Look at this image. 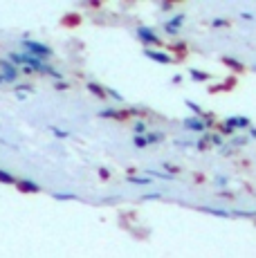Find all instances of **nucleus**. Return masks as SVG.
Segmentation results:
<instances>
[{"label":"nucleus","instance_id":"5","mask_svg":"<svg viewBox=\"0 0 256 258\" xmlns=\"http://www.w3.org/2000/svg\"><path fill=\"white\" fill-rule=\"evenodd\" d=\"M225 123H227L234 133L236 131H249V128H252V121H249L247 117H227Z\"/></svg>","mask_w":256,"mask_h":258},{"label":"nucleus","instance_id":"6","mask_svg":"<svg viewBox=\"0 0 256 258\" xmlns=\"http://www.w3.org/2000/svg\"><path fill=\"white\" fill-rule=\"evenodd\" d=\"M184 21H186V16L184 14H178V16H173V18H169V21L164 23V29L169 34H178L180 32V27L184 25Z\"/></svg>","mask_w":256,"mask_h":258},{"label":"nucleus","instance_id":"20","mask_svg":"<svg viewBox=\"0 0 256 258\" xmlns=\"http://www.w3.org/2000/svg\"><path fill=\"white\" fill-rule=\"evenodd\" d=\"M0 83H7V81H5V77H3V74H0Z\"/></svg>","mask_w":256,"mask_h":258},{"label":"nucleus","instance_id":"9","mask_svg":"<svg viewBox=\"0 0 256 258\" xmlns=\"http://www.w3.org/2000/svg\"><path fill=\"white\" fill-rule=\"evenodd\" d=\"M16 186L21 188V191H27V193H36V191H38L36 184H32V182H25V180H18Z\"/></svg>","mask_w":256,"mask_h":258},{"label":"nucleus","instance_id":"16","mask_svg":"<svg viewBox=\"0 0 256 258\" xmlns=\"http://www.w3.org/2000/svg\"><path fill=\"white\" fill-rule=\"evenodd\" d=\"M191 77H194L196 81H207V79H209V74H203L200 70H191Z\"/></svg>","mask_w":256,"mask_h":258},{"label":"nucleus","instance_id":"14","mask_svg":"<svg viewBox=\"0 0 256 258\" xmlns=\"http://www.w3.org/2000/svg\"><path fill=\"white\" fill-rule=\"evenodd\" d=\"M133 144H135V148H146V146H149V142H146V135L133 137Z\"/></svg>","mask_w":256,"mask_h":258},{"label":"nucleus","instance_id":"11","mask_svg":"<svg viewBox=\"0 0 256 258\" xmlns=\"http://www.w3.org/2000/svg\"><path fill=\"white\" fill-rule=\"evenodd\" d=\"M223 63H225V66H229V68H234V70H238V72H243V63H238V61H234V58H227V56H225V58H223Z\"/></svg>","mask_w":256,"mask_h":258},{"label":"nucleus","instance_id":"2","mask_svg":"<svg viewBox=\"0 0 256 258\" xmlns=\"http://www.w3.org/2000/svg\"><path fill=\"white\" fill-rule=\"evenodd\" d=\"M137 38H140L146 47H157L162 43L160 36H157V32L151 27H137Z\"/></svg>","mask_w":256,"mask_h":258},{"label":"nucleus","instance_id":"3","mask_svg":"<svg viewBox=\"0 0 256 258\" xmlns=\"http://www.w3.org/2000/svg\"><path fill=\"white\" fill-rule=\"evenodd\" d=\"M214 123V119H203V117H186L184 119V128L194 133H205L207 128Z\"/></svg>","mask_w":256,"mask_h":258},{"label":"nucleus","instance_id":"8","mask_svg":"<svg viewBox=\"0 0 256 258\" xmlns=\"http://www.w3.org/2000/svg\"><path fill=\"white\" fill-rule=\"evenodd\" d=\"M88 90L95 94V97H99V99H106V97H108V94H106V88L97 86V83H88Z\"/></svg>","mask_w":256,"mask_h":258},{"label":"nucleus","instance_id":"10","mask_svg":"<svg viewBox=\"0 0 256 258\" xmlns=\"http://www.w3.org/2000/svg\"><path fill=\"white\" fill-rule=\"evenodd\" d=\"M162 140H164V135H162V133H146V142H149V144H157Z\"/></svg>","mask_w":256,"mask_h":258},{"label":"nucleus","instance_id":"15","mask_svg":"<svg viewBox=\"0 0 256 258\" xmlns=\"http://www.w3.org/2000/svg\"><path fill=\"white\" fill-rule=\"evenodd\" d=\"M128 182H131V184H151V177H128Z\"/></svg>","mask_w":256,"mask_h":258},{"label":"nucleus","instance_id":"12","mask_svg":"<svg viewBox=\"0 0 256 258\" xmlns=\"http://www.w3.org/2000/svg\"><path fill=\"white\" fill-rule=\"evenodd\" d=\"M0 182H5V184H16V177L14 175H9V173H5V171H0Z\"/></svg>","mask_w":256,"mask_h":258},{"label":"nucleus","instance_id":"1","mask_svg":"<svg viewBox=\"0 0 256 258\" xmlns=\"http://www.w3.org/2000/svg\"><path fill=\"white\" fill-rule=\"evenodd\" d=\"M23 47H25L27 54L41 58V61H47V58L52 56V49L47 45H43V43H38V41H29V38H25V41H23Z\"/></svg>","mask_w":256,"mask_h":258},{"label":"nucleus","instance_id":"17","mask_svg":"<svg viewBox=\"0 0 256 258\" xmlns=\"http://www.w3.org/2000/svg\"><path fill=\"white\" fill-rule=\"evenodd\" d=\"M218 131H220V135H234V131H231V128L227 126V123H220V126H218Z\"/></svg>","mask_w":256,"mask_h":258},{"label":"nucleus","instance_id":"18","mask_svg":"<svg viewBox=\"0 0 256 258\" xmlns=\"http://www.w3.org/2000/svg\"><path fill=\"white\" fill-rule=\"evenodd\" d=\"M223 144V137L220 135H211V146H220Z\"/></svg>","mask_w":256,"mask_h":258},{"label":"nucleus","instance_id":"7","mask_svg":"<svg viewBox=\"0 0 256 258\" xmlns=\"http://www.w3.org/2000/svg\"><path fill=\"white\" fill-rule=\"evenodd\" d=\"M133 133H135V137H142L149 133V126H146V121H135L133 123Z\"/></svg>","mask_w":256,"mask_h":258},{"label":"nucleus","instance_id":"4","mask_svg":"<svg viewBox=\"0 0 256 258\" xmlns=\"http://www.w3.org/2000/svg\"><path fill=\"white\" fill-rule=\"evenodd\" d=\"M144 54L151 58V61L160 63V66H169V63H173V56L166 52H162V49H155V47H146Z\"/></svg>","mask_w":256,"mask_h":258},{"label":"nucleus","instance_id":"19","mask_svg":"<svg viewBox=\"0 0 256 258\" xmlns=\"http://www.w3.org/2000/svg\"><path fill=\"white\" fill-rule=\"evenodd\" d=\"M249 135H252V137H256V128H249Z\"/></svg>","mask_w":256,"mask_h":258},{"label":"nucleus","instance_id":"13","mask_svg":"<svg viewBox=\"0 0 256 258\" xmlns=\"http://www.w3.org/2000/svg\"><path fill=\"white\" fill-rule=\"evenodd\" d=\"M209 146H211V135H205L203 140L198 142V151H207Z\"/></svg>","mask_w":256,"mask_h":258}]
</instances>
